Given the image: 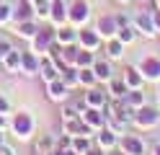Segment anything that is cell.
Masks as SVG:
<instances>
[{"instance_id":"cell-5","label":"cell","mask_w":160,"mask_h":155,"mask_svg":"<svg viewBox=\"0 0 160 155\" xmlns=\"http://www.w3.org/2000/svg\"><path fill=\"white\" fill-rule=\"evenodd\" d=\"M39 65H42V57H39L34 49L21 52V67H18V72H21V75H26V78L39 75Z\"/></svg>"},{"instance_id":"cell-20","label":"cell","mask_w":160,"mask_h":155,"mask_svg":"<svg viewBox=\"0 0 160 155\" xmlns=\"http://www.w3.org/2000/svg\"><path fill=\"white\" fill-rule=\"evenodd\" d=\"M106 101H108V96H106L103 90H98L96 85L85 90V103H88V106H93V109H103V103H106Z\"/></svg>"},{"instance_id":"cell-14","label":"cell","mask_w":160,"mask_h":155,"mask_svg":"<svg viewBox=\"0 0 160 155\" xmlns=\"http://www.w3.org/2000/svg\"><path fill=\"white\" fill-rule=\"evenodd\" d=\"M137 70L142 72V78H147V80H160V59H155V57H145Z\"/></svg>"},{"instance_id":"cell-21","label":"cell","mask_w":160,"mask_h":155,"mask_svg":"<svg viewBox=\"0 0 160 155\" xmlns=\"http://www.w3.org/2000/svg\"><path fill=\"white\" fill-rule=\"evenodd\" d=\"M70 147H72L78 155H85L88 150L93 147V142H91L88 134H75V137H70Z\"/></svg>"},{"instance_id":"cell-11","label":"cell","mask_w":160,"mask_h":155,"mask_svg":"<svg viewBox=\"0 0 160 155\" xmlns=\"http://www.w3.org/2000/svg\"><path fill=\"white\" fill-rule=\"evenodd\" d=\"M67 93H70V88L62 83V78H54V80H49V83H47V96L52 98V101L65 103V101H67Z\"/></svg>"},{"instance_id":"cell-9","label":"cell","mask_w":160,"mask_h":155,"mask_svg":"<svg viewBox=\"0 0 160 155\" xmlns=\"http://www.w3.org/2000/svg\"><path fill=\"white\" fill-rule=\"evenodd\" d=\"M62 129L65 134H70V137H75V134H88L91 137V127L83 121V116H72V119H62Z\"/></svg>"},{"instance_id":"cell-10","label":"cell","mask_w":160,"mask_h":155,"mask_svg":"<svg viewBox=\"0 0 160 155\" xmlns=\"http://www.w3.org/2000/svg\"><path fill=\"white\" fill-rule=\"evenodd\" d=\"M80 116H83V121L88 124V127L91 129H101V127H106V114H103V109H93V106H88L83 114H80Z\"/></svg>"},{"instance_id":"cell-31","label":"cell","mask_w":160,"mask_h":155,"mask_svg":"<svg viewBox=\"0 0 160 155\" xmlns=\"http://www.w3.org/2000/svg\"><path fill=\"white\" fill-rule=\"evenodd\" d=\"M108 88H111V96L114 98H124L127 96V90H129V85H127V83L124 80H108Z\"/></svg>"},{"instance_id":"cell-32","label":"cell","mask_w":160,"mask_h":155,"mask_svg":"<svg viewBox=\"0 0 160 155\" xmlns=\"http://www.w3.org/2000/svg\"><path fill=\"white\" fill-rule=\"evenodd\" d=\"M13 21V5H8L5 0L0 3V26H8Z\"/></svg>"},{"instance_id":"cell-36","label":"cell","mask_w":160,"mask_h":155,"mask_svg":"<svg viewBox=\"0 0 160 155\" xmlns=\"http://www.w3.org/2000/svg\"><path fill=\"white\" fill-rule=\"evenodd\" d=\"M0 114H5V116L11 114V101H8L5 93H0Z\"/></svg>"},{"instance_id":"cell-40","label":"cell","mask_w":160,"mask_h":155,"mask_svg":"<svg viewBox=\"0 0 160 155\" xmlns=\"http://www.w3.org/2000/svg\"><path fill=\"white\" fill-rule=\"evenodd\" d=\"M3 145H5V132L0 129V147H3Z\"/></svg>"},{"instance_id":"cell-33","label":"cell","mask_w":160,"mask_h":155,"mask_svg":"<svg viewBox=\"0 0 160 155\" xmlns=\"http://www.w3.org/2000/svg\"><path fill=\"white\" fill-rule=\"evenodd\" d=\"M116 39H119V41H124V44L134 41V28H132V26H119V31H116Z\"/></svg>"},{"instance_id":"cell-29","label":"cell","mask_w":160,"mask_h":155,"mask_svg":"<svg viewBox=\"0 0 160 155\" xmlns=\"http://www.w3.org/2000/svg\"><path fill=\"white\" fill-rule=\"evenodd\" d=\"M142 72H139L137 67H127L124 70V83H127V85L129 88H139V85H142Z\"/></svg>"},{"instance_id":"cell-2","label":"cell","mask_w":160,"mask_h":155,"mask_svg":"<svg viewBox=\"0 0 160 155\" xmlns=\"http://www.w3.org/2000/svg\"><path fill=\"white\" fill-rule=\"evenodd\" d=\"M88 18H91V5H88L85 0H75V3L67 8V23L70 26L83 28L88 23Z\"/></svg>"},{"instance_id":"cell-12","label":"cell","mask_w":160,"mask_h":155,"mask_svg":"<svg viewBox=\"0 0 160 155\" xmlns=\"http://www.w3.org/2000/svg\"><path fill=\"white\" fill-rule=\"evenodd\" d=\"M54 41H57L59 47H65V44H78V28L70 26V23L57 26V28H54Z\"/></svg>"},{"instance_id":"cell-26","label":"cell","mask_w":160,"mask_h":155,"mask_svg":"<svg viewBox=\"0 0 160 155\" xmlns=\"http://www.w3.org/2000/svg\"><path fill=\"white\" fill-rule=\"evenodd\" d=\"M54 147H57V140L52 137V134H44V137L36 140V152L39 155H52Z\"/></svg>"},{"instance_id":"cell-19","label":"cell","mask_w":160,"mask_h":155,"mask_svg":"<svg viewBox=\"0 0 160 155\" xmlns=\"http://www.w3.org/2000/svg\"><path fill=\"white\" fill-rule=\"evenodd\" d=\"M134 26L142 31L145 36H155L158 34V28H155V21H152V16H147V13H139L137 18H134Z\"/></svg>"},{"instance_id":"cell-38","label":"cell","mask_w":160,"mask_h":155,"mask_svg":"<svg viewBox=\"0 0 160 155\" xmlns=\"http://www.w3.org/2000/svg\"><path fill=\"white\" fill-rule=\"evenodd\" d=\"M0 155H16V150L11 147V145H3V147H0Z\"/></svg>"},{"instance_id":"cell-3","label":"cell","mask_w":160,"mask_h":155,"mask_svg":"<svg viewBox=\"0 0 160 155\" xmlns=\"http://www.w3.org/2000/svg\"><path fill=\"white\" fill-rule=\"evenodd\" d=\"M52 44H54V26H42L36 31V36L31 39V49L36 54H47Z\"/></svg>"},{"instance_id":"cell-27","label":"cell","mask_w":160,"mask_h":155,"mask_svg":"<svg viewBox=\"0 0 160 155\" xmlns=\"http://www.w3.org/2000/svg\"><path fill=\"white\" fill-rule=\"evenodd\" d=\"M3 67H5L8 72H18V67H21V52H18V49H11V52L3 57Z\"/></svg>"},{"instance_id":"cell-34","label":"cell","mask_w":160,"mask_h":155,"mask_svg":"<svg viewBox=\"0 0 160 155\" xmlns=\"http://www.w3.org/2000/svg\"><path fill=\"white\" fill-rule=\"evenodd\" d=\"M72 116H80V111L75 103H65L62 106V119H72Z\"/></svg>"},{"instance_id":"cell-44","label":"cell","mask_w":160,"mask_h":155,"mask_svg":"<svg viewBox=\"0 0 160 155\" xmlns=\"http://www.w3.org/2000/svg\"><path fill=\"white\" fill-rule=\"evenodd\" d=\"M0 3H3V0H0Z\"/></svg>"},{"instance_id":"cell-13","label":"cell","mask_w":160,"mask_h":155,"mask_svg":"<svg viewBox=\"0 0 160 155\" xmlns=\"http://www.w3.org/2000/svg\"><path fill=\"white\" fill-rule=\"evenodd\" d=\"M96 145H98L101 150H114L116 145H119V134L111 132L108 127H101V129H98V134H96Z\"/></svg>"},{"instance_id":"cell-22","label":"cell","mask_w":160,"mask_h":155,"mask_svg":"<svg viewBox=\"0 0 160 155\" xmlns=\"http://www.w3.org/2000/svg\"><path fill=\"white\" fill-rule=\"evenodd\" d=\"M106 57L108 59H122L124 57V41H119L116 36H111L106 41Z\"/></svg>"},{"instance_id":"cell-6","label":"cell","mask_w":160,"mask_h":155,"mask_svg":"<svg viewBox=\"0 0 160 155\" xmlns=\"http://www.w3.org/2000/svg\"><path fill=\"white\" fill-rule=\"evenodd\" d=\"M119 150L124 155H145V142L142 137H137V134H122V140H119Z\"/></svg>"},{"instance_id":"cell-25","label":"cell","mask_w":160,"mask_h":155,"mask_svg":"<svg viewBox=\"0 0 160 155\" xmlns=\"http://www.w3.org/2000/svg\"><path fill=\"white\" fill-rule=\"evenodd\" d=\"M96 72L93 67H78V85H83V88H93L96 85Z\"/></svg>"},{"instance_id":"cell-28","label":"cell","mask_w":160,"mask_h":155,"mask_svg":"<svg viewBox=\"0 0 160 155\" xmlns=\"http://www.w3.org/2000/svg\"><path fill=\"white\" fill-rule=\"evenodd\" d=\"M59 78H62V83H65L67 88H75V85H78V67H75V65L62 67V70H59Z\"/></svg>"},{"instance_id":"cell-17","label":"cell","mask_w":160,"mask_h":155,"mask_svg":"<svg viewBox=\"0 0 160 155\" xmlns=\"http://www.w3.org/2000/svg\"><path fill=\"white\" fill-rule=\"evenodd\" d=\"M28 18H36L31 0H21L18 5H13V23H21V21H28Z\"/></svg>"},{"instance_id":"cell-7","label":"cell","mask_w":160,"mask_h":155,"mask_svg":"<svg viewBox=\"0 0 160 155\" xmlns=\"http://www.w3.org/2000/svg\"><path fill=\"white\" fill-rule=\"evenodd\" d=\"M78 47L96 52L98 47H101V34H98L96 28H85V26L78 28Z\"/></svg>"},{"instance_id":"cell-41","label":"cell","mask_w":160,"mask_h":155,"mask_svg":"<svg viewBox=\"0 0 160 155\" xmlns=\"http://www.w3.org/2000/svg\"><path fill=\"white\" fill-rule=\"evenodd\" d=\"M119 3H129V0H119Z\"/></svg>"},{"instance_id":"cell-35","label":"cell","mask_w":160,"mask_h":155,"mask_svg":"<svg viewBox=\"0 0 160 155\" xmlns=\"http://www.w3.org/2000/svg\"><path fill=\"white\" fill-rule=\"evenodd\" d=\"M11 49H13L11 39H8V36H0V59H3V57H5V54H8Z\"/></svg>"},{"instance_id":"cell-24","label":"cell","mask_w":160,"mask_h":155,"mask_svg":"<svg viewBox=\"0 0 160 155\" xmlns=\"http://www.w3.org/2000/svg\"><path fill=\"white\" fill-rule=\"evenodd\" d=\"M124 103H129V106L137 111L139 106H145V103H147V98H145V93L139 90V88H129L127 96H124Z\"/></svg>"},{"instance_id":"cell-15","label":"cell","mask_w":160,"mask_h":155,"mask_svg":"<svg viewBox=\"0 0 160 155\" xmlns=\"http://www.w3.org/2000/svg\"><path fill=\"white\" fill-rule=\"evenodd\" d=\"M96 31H98L101 36H106V39L116 36V31H119L116 16H101V18H98V23H96Z\"/></svg>"},{"instance_id":"cell-37","label":"cell","mask_w":160,"mask_h":155,"mask_svg":"<svg viewBox=\"0 0 160 155\" xmlns=\"http://www.w3.org/2000/svg\"><path fill=\"white\" fill-rule=\"evenodd\" d=\"M52 155H78L72 147H54V152Z\"/></svg>"},{"instance_id":"cell-1","label":"cell","mask_w":160,"mask_h":155,"mask_svg":"<svg viewBox=\"0 0 160 155\" xmlns=\"http://www.w3.org/2000/svg\"><path fill=\"white\" fill-rule=\"evenodd\" d=\"M8 129L13 132V137L16 140H31V134H34V129H36V121H34V116L28 111H16L13 116H11V121H8Z\"/></svg>"},{"instance_id":"cell-45","label":"cell","mask_w":160,"mask_h":155,"mask_svg":"<svg viewBox=\"0 0 160 155\" xmlns=\"http://www.w3.org/2000/svg\"><path fill=\"white\" fill-rule=\"evenodd\" d=\"M158 109H160V106H158Z\"/></svg>"},{"instance_id":"cell-8","label":"cell","mask_w":160,"mask_h":155,"mask_svg":"<svg viewBox=\"0 0 160 155\" xmlns=\"http://www.w3.org/2000/svg\"><path fill=\"white\" fill-rule=\"evenodd\" d=\"M49 21H52L54 28L67 23V5H65V0H49Z\"/></svg>"},{"instance_id":"cell-16","label":"cell","mask_w":160,"mask_h":155,"mask_svg":"<svg viewBox=\"0 0 160 155\" xmlns=\"http://www.w3.org/2000/svg\"><path fill=\"white\" fill-rule=\"evenodd\" d=\"M39 75H42V80H44V83L59 78V67H57V62L49 57V54H44V57H42V65H39Z\"/></svg>"},{"instance_id":"cell-18","label":"cell","mask_w":160,"mask_h":155,"mask_svg":"<svg viewBox=\"0 0 160 155\" xmlns=\"http://www.w3.org/2000/svg\"><path fill=\"white\" fill-rule=\"evenodd\" d=\"M39 28H42V26H39L34 18H28V21H21V23H16V34L21 36V39H28V41H31V39L36 36V31H39Z\"/></svg>"},{"instance_id":"cell-42","label":"cell","mask_w":160,"mask_h":155,"mask_svg":"<svg viewBox=\"0 0 160 155\" xmlns=\"http://www.w3.org/2000/svg\"><path fill=\"white\" fill-rule=\"evenodd\" d=\"M0 67H3V59H0Z\"/></svg>"},{"instance_id":"cell-43","label":"cell","mask_w":160,"mask_h":155,"mask_svg":"<svg viewBox=\"0 0 160 155\" xmlns=\"http://www.w3.org/2000/svg\"><path fill=\"white\" fill-rule=\"evenodd\" d=\"M158 155H160V147H158Z\"/></svg>"},{"instance_id":"cell-23","label":"cell","mask_w":160,"mask_h":155,"mask_svg":"<svg viewBox=\"0 0 160 155\" xmlns=\"http://www.w3.org/2000/svg\"><path fill=\"white\" fill-rule=\"evenodd\" d=\"M93 72H96V80H111V62L108 59H93Z\"/></svg>"},{"instance_id":"cell-30","label":"cell","mask_w":160,"mask_h":155,"mask_svg":"<svg viewBox=\"0 0 160 155\" xmlns=\"http://www.w3.org/2000/svg\"><path fill=\"white\" fill-rule=\"evenodd\" d=\"M93 52L91 49H83V47H80L78 49V57H75V67H91L93 65Z\"/></svg>"},{"instance_id":"cell-39","label":"cell","mask_w":160,"mask_h":155,"mask_svg":"<svg viewBox=\"0 0 160 155\" xmlns=\"http://www.w3.org/2000/svg\"><path fill=\"white\" fill-rule=\"evenodd\" d=\"M85 155H106V150H101V147H91Z\"/></svg>"},{"instance_id":"cell-4","label":"cell","mask_w":160,"mask_h":155,"mask_svg":"<svg viewBox=\"0 0 160 155\" xmlns=\"http://www.w3.org/2000/svg\"><path fill=\"white\" fill-rule=\"evenodd\" d=\"M137 127H142V129H150V127H155V124L160 121V109H152V106H139L134 111V119H132Z\"/></svg>"}]
</instances>
